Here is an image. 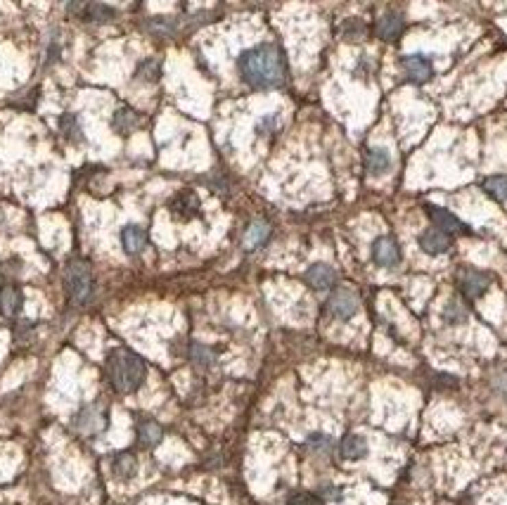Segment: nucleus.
Listing matches in <instances>:
<instances>
[{
    "instance_id": "f257e3e1",
    "label": "nucleus",
    "mask_w": 507,
    "mask_h": 505,
    "mask_svg": "<svg viewBox=\"0 0 507 505\" xmlns=\"http://www.w3.org/2000/svg\"><path fill=\"white\" fill-rule=\"evenodd\" d=\"M240 74L251 88H277L284 84L287 64L277 45L263 43L240 55Z\"/></svg>"
},
{
    "instance_id": "f03ea898",
    "label": "nucleus",
    "mask_w": 507,
    "mask_h": 505,
    "mask_svg": "<svg viewBox=\"0 0 507 505\" xmlns=\"http://www.w3.org/2000/svg\"><path fill=\"white\" fill-rule=\"evenodd\" d=\"M105 370L112 389L119 391V394H133L136 389H140L145 375H147L145 360L131 349H114V352H110Z\"/></svg>"
},
{
    "instance_id": "7ed1b4c3",
    "label": "nucleus",
    "mask_w": 507,
    "mask_h": 505,
    "mask_svg": "<svg viewBox=\"0 0 507 505\" xmlns=\"http://www.w3.org/2000/svg\"><path fill=\"white\" fill-rule=\"evenodd\" d=\"M92 287H95V280H92L90 266L81 259H71L64 268V290L71 301L86 304L92 295Z\"/></svg>"
},
{
    "instance_id": "20e7f679",
    "label": "nucleus",
    "mask_w": 507,
    "mask_h": 505,
    "mask_svg": "<svg viewBox=\"0 0 507 505\" xmlns=\"http://www.w3.org/2000/svg\"><path fill=\"white\" fill-rule=\"evenodd\" d=\"M458 285L467 299H479L486 290H489L491 278L481 271H474V268H462V271L458 273Z\"/></svg>"
},
{
    "instance_id": "39448f33",
    "label": "nucleus",
    "mask_w": 507,
    "mask_h": 505,
    "mask_svg": "<svg viewBox=\"0 0 507 505\" xmlns=\"http://www.w3.org/2000/svg\"><path fill=\"white\" fill-rule=\"evenodd\" d=\"M358 308H360V301L351 290H337L327 301V311L332 313L334 318H339V321L354 318L356 313H358Z\"/></svg>"
},
{
    "instance_id": "423d86ee",
    "label": "nucleus",
    "mask_w": 507,
    "mask_h": 505,
    "mask_svg": "<svg viewBox=\"0 0 507 505\" xmlns=\"http://www.w3.org/2000/svg\"><path fill=\"white\" fill-rule=\"evenodd\" d=\"M74 427L81 432V434H86V436L100 434V432L107 427V415H105V410H102L100 406H86V408L81 410L79 415H76Z\"/></svg>"
},
{
    "instance_id": "0eeeda50",
    "label": "nucleus",
    "mask_w": 507,
    "mask_h": 505,
    "mask_svg": "<svg viewBox=\"0 0 507 505\" xmlns=\"http://www.w3.org/2000/svg\"><path fill=\"white\" fill-rule=\"evenodd\" d=\"M424 209H427V216L432 219V223L436 225V230H441V233H446V235L467 233L462 221L455 214H451L448 209H441V207H436V204H427Z\"/></svg>"
},
{
    "instance_id": "6e6552de",
    "label": "nucleus",
    "mask_w": 507,
    "mask_h": 505,
    "mask_svg": "<svg viewBox=\"0 0 507 505\" xmlns=\"http://www.w3.org/2000/svg\"><path fill=\"white\" fill-rule=\"evenodd\" d=\"M372 261L382 268H394L401 261V249H398L394 238H377L372 245Z\"/></svg>"
},
{
    "instance_id": "1a4fd4ad",
    "label": "nucleus",
    "mask_w": 507,
    "mask_h": 505,
    "mask_svg": "<svg viewBox=\"0 0 507 505\" xmlns=\"http://www.w3.org/2000/svg\"><path fill=\"white\" fill-rule=\"evenodd\" d=\"M403 71L412 84H424L434 76V64L424 55H406L403 58Z\"/></svg>"
},
{
    "instance_id": "9d476101",
    "label": "nucleus",
    "mask_w": 507,
    "mask_h": 505,
    "mask_svg": "<svg viewBox=\"0 0 507 505\" xmlns=\"http://www.w3.org/2000/svg\"><path fill=\"white\" fill-rule=\"evenodd\" d=\"M169 209L173 216H178V219H195V216L199 214V199L195 193H190V190H180L178 195H173V199L169 202Z\"/></svg>"
},
{
    "instance_id": "9b49d317",
    "label": "nucleus",
    "mask_w": 507,
    "mask_h": 505,
    "mask_svg": "<svg viewBox=\"0 0 507 505\" xmlns=\"http://www.w3.org/2000/svg\"><path fill=\"white\" fill-rule=\"evenodd\" d=\"M304 278H306V282L313 290H327V287H332L337 282V273L327 264H313Z\"/></svg>"
},
{
    "instance_id": "f8f14e48",
    "label": "nucleus",
    "mask_w": 507,
    "mask_h": 505,
    "mask_svg": "<svg viewBox=\"0 0 507 505\" xmlns=\"http://www.w3.org/2000/svg\"><path fill=\"white\" fill-rule=\"evenodd\" d=\"M22 290L14 285H3L0 287V316L5 318H14L19 311H22Z\"/></svg>"
},
{
    "instance_id": "ddd939ff",
    "label": "nucleus",
    "mask_w": 507,
    "mask_h": 505,
    "mask_svg": "<svg viewBox=\"0 0 507 505\" xmlns=\"http://www.w3.org/2000/svg\"><path fill=\"white\" fill-rule=\"evenodd\" d=\"M420 247L427 254H446L451 249V235L441 233L436 228H429L420 235Z\"/></svg>"
},
{
    "instance_id": "4468645a",
    "label": "nucleus",
    "mask_w": 507,
    "mask_h": 505,
    "mask_svg": "<svg viewBox=\"0 0 507 505\" xmlns=\"http://www.w3.org/2000/svg\"><path fill=\"white\" fill-rule=\"evenodd\" d=\"M365 169L370 176H384L391 169V154L384 147H370L365 152Z\"/></svg>"
},
{
    "instance_id": "2eb2a0df",
    "label": "nucleus",
    "mask_w": 507,
    "mask_h": 505,
    "mask_svg": "<svg viewBox=\"0 0 507 505\" xmlns=\"http://www.w3.org/2000/svg\"><path fill=\"white\" fill-rule=\"evenodd\" d=\"M339 453L346 460H360L367 456V441L360 434H346L339 444Z\"/></svg>"
},
{
    "instance_id": "dca6fc26",
    "label": "nucleus",
    "mask_w": 507,
    "mask_h": 505,
    "mask_svg": "<svg viewBox=\"0 0 507 505\" xmlns=\"http://www.w3.org/2000/svg\"><path fill=\"white\" fill-rule=\"evenodd\" d=\"M401 34H403L401 14H396V12L382 14L380 22H377V36H380L382 40H396Z\"/></svg>"
},
{
    "instance_id": "f3484780",
    "label": "nucleus",
    "mask_w": 507,
    "mask_h": 505,
    "mask_svg": "<svg viewBox=\"0 0 507 505\" xmlns=\"http://www.w3.org/2000/svg\"><path fill=\"white\" fill-rule=\"evenodd\" d=\"M121 245L128 254H140L145 249V245H147V235H145V230L138 228V225H128L121 233Z\"/></svg>"
},
{
    "instance_id": "a211bd4d",
    "label": "nucleus",
    "mask_w": 507,
    "mask_h": 505,
    "mask_svg": "<svg viewBox=\"0 0 507 505\" xmlns=\"http://www.w3.org/2000/svg\"><path fill=\"white\" fill-rule=\"evenodd\" d=\"M162 436H164L162 427H159L154 420H143L140 425H138V444H140L143 448L157 446L159 441H162Z\"/></svg>"
},
{
    "instance_id": "6ab92c4d",
    "label": "nucleus",
    "mask_w": 507,
    "mask_h": 505,
    "mask_svg": "<svg viewBox=\"0 0 507 505\" xmlns=\"http://www.w3.org/2000/svg\"><path fill=\"white\" fill-rule=\"evenodd\" d=\"M268 235H271V225L266 221H254L245 233V247L247 249H256V247H261L268 240Z\"/></svg>"
},
{
    "instance_id": "aec40b11",
    "label": "nucleus",
    "mask_w": 507,
    "mask_h": 505,
    "mask_svg": "<svg viewBox=\"0 0 507 505\" xmlns=\"http://www.w3.org/2000/svg\"><path fill=\"white\" fill-rule=\"evenodd\" d=\"M112 470H114V475L121 477V479L133 477V475H136V470H138L136 456H133V453H116V456H114V460H112Z\"/></svg>"
},
{
    "instance_id": "412c9836",
    "label": "nucleus",
    "mask_w": 507,
    "mask_h": 505,
    "mask_svg": "<svg viewBox=\"0 0 507 505\" xmlns=\"http://www.w3.org/2000/svg\"><path fill=\"white\" fill-rule=\"evenodd\" d=\"M81 14H84L86 22H97V24H105V22H112L114 17H116V12H114L112 8H107V5L102 3H95V5H84V10H81Z\"/></svg>"
},
{
    "instance_id": "4be33fe9",
    "label": "nucleus",
    "mask_w": 507,
    "mask_h": 505,
    "mask_svg": "<svg viewBox=\"0 0 507 505\" xmlns=\"http://www.w3.org/2000/svg\"><path fill=\"white\" fill-rule=\"evenodd\" d=\"M112 126H114V131L116 133H121V136H128V133L133 131V128L138 126V114L133 110H119L116 114H114V119H112Z\"/></svg>"
},
{
    "instance_id": "5701e85b",
    "label": "nucleus",
    "mask_w": 507,
    "mask_h": 505,
    "mask_svg": "<svg viewBox=\"0 0 507 505\" xmlns=\"http://www.w3.org/2000/svg\"><path fill=\"white\" fill-rule=\"evenodd\" d=\"M60 131L66 140L71 143H81L84 140V131H81V121L76 119V114H64L60 119Z\"/></svg>"
},
{
    "instance_id": "b1692460",
    "label": "nucleus",
    "mask_w": 507,
    "mask_h": 505,
    "mask_svg": "<svg viewBox=\"0 0 507 505\" xmlns=\"http://www.w3.org/2000/svg\"><path fill=\"white\" fill-rule=\"evenodd\" d=\"M484 190L489 197H493L495 202H505L507 199V176H491L484 180Z\"/></svg>"
},
{
    "instance_id": "393cba45",
    "label": "nucleus",
    "mask_w": 507,
    "mask_h": 505,
    "mask_svg": "<svg viewBox=\"0 0 507 505\" xmlns=\"http://www.w3.org/2000/svg\"><path fill=\"white\" fill-rule=\"evenodd\" d=\"M190 358H193V363L197 365V368H209L211 363H214V352H211L209 347H204V344L195 342L193 347H190Z\"/></svg>"
},
{
    "instance_id": "a878e982",
    "label": "nucleus",
    "mask_w": 507,
    "mask_h": 505,
    "mask_svg": "<svg viewBox=\"0 0 507 505\" xmlns=\"http://www.w3.org/2000/svg\"><path fill=\"white\" fill-rule=\"evenodd\" d=\"M443 321H448L451 325H460V323L467 321V311L462 308V304L451 299V301L446 304V308H443Z\"/></svg>"
},
{
    "instance_id": "bb28decb",
    "label": "nucleus",
    "mask_w": 507,
    "mask_h": 505,
    "mask_svg": "<svg viewBox=\"0 0 507 505\" xmlns=\"http://www.w3.org/2000/svg\"><path fill=\"white\" fill-rule=\"evenodd\" d=\"M341 36L346 40H360L365 36V24L360 19H346L344 27H341Z\"/></svg>"
},
{
    "instance_id": "cd10ccee",
    "label": "nucleus",
    "mask_w": 507,
    "mask_h": 505,
    "mask_svg": "<svg viewBox=\"0 0 507 505\" xmlns=\"http://www.w3.org/2000/svg\"><path fill=\"white\" fill-rule=\"evenodd\" d=\"M159 74H162V64H159L157 60H147L143 62L140 66H138V79L140 81H157Z\"/></svg>"
},
{
    "instance_id": "c85d7f7f",
    "label": "nucleus",
    "mask_w": 507,
    "mask_h": 505,
    "mask_svg": "<svg viewBox=\"0 0 507 505\" xmlns=\"http://www.w3.org/2000/svg\"><path fill=\"white\" fill-rule=\"evenodd\" d=\"M306 446L313 453H323V456H327V453L332 451V439H330V436H325V434H310Z\"/></svg>"
},
{
    "instance_id": "c756f323",
    "label": "nucleus",
    "mask_w": 507,
    "mask_h": 505,
    "mask_svg": "<svg viewBox=\"0 0 507 505\" xmlns=\"http://www.w3.org/2000/svg\"><path fill=\"white\" fill-rule=\"evenodd\" d=\"M149 31H152V34H157V36H169V34H173V31H175V24L171 22V19L159 17V19H154V22L149 24Z\"/></svg>"
},
{
    "instance_id": "7c9ffc66",
    "label": "nucleus",
    "mask_w": 507,
    "mask_h": 505,
    "mask_svg": "<svg viewBox=\"0 0 507 505\" xmlns=\"http://www.w3.org/2000/svg\"><path fill=\"white\" fill-rule=\"evenodd\" d=\"M287 505H320V501L308 491H297L287 498Z\"/></svg>"
},
{
    "instance_id": "2f4dec72",
    "label": "nucleus",
    "mask_w": 507,
    "mask_h": 505,
    "mask_svg": "<svg viewBox=\"0 0 507 505\" xmlns=\"http://www.w3.org/2000/svg\"><path fill=\"white\" fill-rule=\"evenodd\" d=\"M320 493H323V498H327V501H339L341 498V489H334V486H325V489H320Z\"/></svg>"
}]
</instances>
